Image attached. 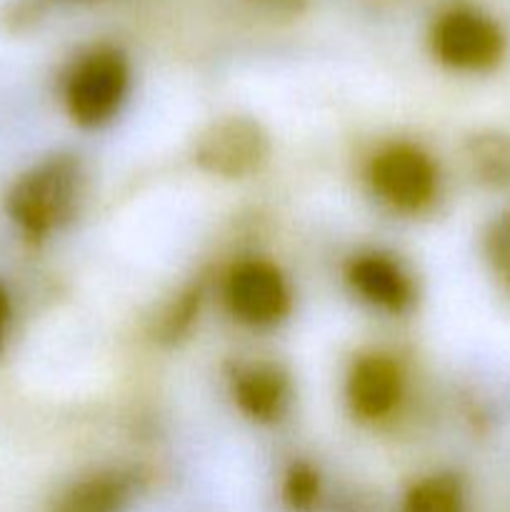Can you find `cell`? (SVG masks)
<instances>
[{
    "label": "cell",
    "mask_w": 510,
    "mask_h": 512,
    "mask_svg": "<svg viewBox=\"0 0 510 512\" xmlns=\"http://www.w3.org/2000/svg\"><path fill=\"white\" fill-rule=\"evenodd\" d=\"M83 193L85 170L78 155H48L13 180L5 213L25 240L43 243L73 223Z\"/></svg>",
    "instance_id": "cell-1"
},
{
    "label": "cell",
    "mask_w": 510,
    "mask_h": 512,
    "mask_svg": "<svg viewBox=\"0 0 510 512\" xmlns=\"http://www.w3.org/2000/svg\"><path fill=\"white\" fill-rule=\"evenodd\" d=\"M130 85H133V70L123 50L115 45H95L85 50L65 73V113L78 128H105L128 103Z\"/></svg>",
    "instance_id": "cell-2"
},
{
    "label": "cell",
    "mask_w": 510,
    "mask_h": 512,
    "mask_svg": "<svg viewBox=\"0 0 510 512\" xmlns=\"http://www.w3.org/2000/svg\"><path fill=\"white\" fill-rule=\"evenodd\" d=\"M375 198L400 215H420L438 200L440 168L418 143L395 140L375 150L365 168Z\"/></svg>",
    "instance_id": "cell-3"
},
{
    "label": "cell",
    "mask_w": 510,
    "mask_h": 512,
    "mask_svg": "<svg viewBox=\"0 0 510 512\" xmlns=\"http://www.w3.org/2000/svg\"><path fill=\"white\" fill-rule=\"evenodd\" d=\"M428 45L440 65L458 73L493 70L505 55V33L478 5L453 3L440 10L428 30Z\"/></svg>",
    "instance_id": "cell-4"
},
{
    "label": "cell",
    "mask_w": 510,
    "mask_h": 512,
    "mask_svg": "<svg viewBox=\"0 0 510 512\" xmlns=\"http://www.w3.org/2000/svg\"><path fill=\"white\" fill-rule=\"evenodd\" d=\"M230 318L253 330H273L293 313V288L278 263L268 258H240L220 285Z\"/></svg>",
    "instance_id": "cell-5"
},
{
    "label": "cell",
    "mask_w": 510,
    "mask_h": 512,
    "mask_svg": "<svg viewBox=\"0 0 510 512\" xmlns=\"http://www.w3.org/2000/svg\"><path fill=\"white\" fill-rule=\"evenodd\" d=\"M270 143L258 120L245 115H228L213 120L195 138V163L215 178L238 180L255 173L268 160Z\"/></svg>",
    "instance_id": "cell-6"
},
{
    "label": "cell",
    "mask_w": 510,
    "mask_h": 512,
    "mask_svg": "<svg viewBox=\"0 0 510 512\" xmlns=\"http://www.w3.org/2000/svg\"><path fill=\"white\" fill-rule=\"evenodd\" d=\"M405 400V370L390 353L355 355L345 375V403L360 423L390 420Z\"/></svg>",
    "instance_id": "cell-7"
},
{
    "label": "cell",
    "mask_w": 510,
    "mask_h": 512,
    "mask_svg": "<svg viewBox=\"0 0 510 512\" xmlns=\"http://www.w3.org/2000/svg\"><path fill=\"white\" fill-rule=\"evenodd\" d=\"M350 293L385 315H405L415 305V278L388 250H360L345 265Z\"/></svg>",
    "instance_id": "cell-8"
},
{
    "label": "cell",
    "mask_w": 510,
    "mask_h": 512,
    "mask_svg": "<svg viewBox=\"0 0 510 512\" xmlns=\"http://www.w3.org/2000/svg\"><path fill=\"white\" fill-rule=\"evenodd\" d=\"M230 395L240 415L258 425H275L293 403V380L283 365L255 360L235 368L230 375Z\"/></svg>",
    "instance_id": "cell-9"
},
{
    "label": "cell",
    "mask_w": 510,
    "mask_h": 512,
    "mask_svg": "<svg viewBox=\"0 0 510 512\" xmlns=\"http://www.w3.org/2000/svg\"><path fill=\"white\" fill-rule=\"evenodd\" d=\"M133 495V478L123 470H98L70 485L53 512H123Z\"/></svg>",
    "instance_id": "cell-10"
},
{
    "label": "cell",
    "mask_w": 510,
    "mask_h": 512,
    "mask_svg": "<svg viewBox=\"0 0 510 512\" xmlns=\"http://www.w3.org/2000/svg\"><path fill=\"white\" fill-rule=\"evenodd\" d=\"M465 163L478 183L488 188L510 185V138L503 133H478L465 143Z\"/></svg>",
    "instance_id": "cell-11"
},
{
    "label": "cell",
    "mask_w": 510,
    "mask_h": 512,
    "mask_svg": "<svg viewBox=\"0 0 510 512\" xmlns=\"http://www.w3.org/2000/svg\"><path fill=\"white\" fill-rule=\"evenodd\" d=\"M400 512H465L463 483L453 473L425 475L405 490Z\"/></svg>",
    "instance_id": "cell-12"
},
{
    "label": "cell",
    "mask_w": 510,
    "mask_h": 512,
    "mask_svg": "<svg viewBox=\"0 0 510 512\" xmlns=\"http://www.w3.org/2000/svg\"><path fill=\"white\" fill-rule=\"evenodd\" d=\"M320 498V473L310 463H293L283 475V500L293 512H308Z\"/></svg>",
    "instance_id": "cell-13"
},
{
    "label": "cell",
    "mask_w": 510,
    "mask_h": 512,
    "mask_svg": "<svg viewBox=\"0 0 510 512\" xmlns=\"http://www.w3.org/2000/svg\"><path fill=\"white\" fill-rule=\"evenodd\" d=\"M485 258L495 278L510 290V210L490 223L485 233Z\"/></svg>",
    "instance_id": "cell-14"
},
{
    "label": "cell",
    "mask_w": 510,
    "mask_h": 512,
    "mask_svg": "<svg viewBox=\"0 0 510 512\" xmlns=\"http://www.w3.org/2000/svg\"><path fill=\"white\" fill-rule=\"evenodd\" d=\"M13 315H15L13 298H10L8 288L0 283V350H3L5 343H8L10 328H13Z\"/></svg>",
    "instance_id": "cell-15"
}]
</instances>
